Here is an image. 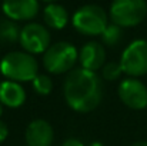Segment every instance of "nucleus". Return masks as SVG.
I'll return each instance as SVG.
<instances>
[{"label":"nucleus","mask_w":147,"mask_h":146,"mask_svg":"<svg viewBox=\"0 0 147 146\" xmlns=\"http://www.w3.org/2000/svg\"><path fill=\"white\" fill-rule=\"evenodd\" d=\"M63 95L73 110L80 113L92 112L103 99V79L96 72L76 67L64 79Z\"/></svg>","instance_id":"1"},{"label":"nucleus","mask_w":147,"mask_h":146,"mask_svg":"<svg viewBox=\"0 0 147 146\" xmlns=\"http://www.w3.org/2000/svg\"><path fill=\"white\" fill-rule=\"evenodd\" d=\"M0 73L13 82H32L39 75V65L27 52H10L0 60Z\"/></svg>","instance_id":"2"},{"label":"nucleus","mask_w":147,"mask_h":146,"mask_svg":"<svg viewBox=\"0 0 147 146\" xmlns=\"http://www.w3.org/2000/svg\"><path fill=\"white\" fill-rule=\"evenodd\" d=\"M79 62V50L69 42H57L50 45L43 53V66L51 75L69 73Z\"/></svg>","instance_id":"3"},{"label":"nucleus","mask_w":147,"mask_h":146,"mask_svg":"<svg viewBox=\"0 0 147 146\" xmlns=\"http://www.w3.org/2000/svg\"><path fill=\"white\" fill-rule=\"evenodd\" d=\"M71 24L84 36H101L109 26V17L103 7L97 4H84L74 12Z\"/></svg>","instance_id":"4"},{"label":"nucleus","mask_w":147,"mask_h":146,"mask_svg":"<svg viewBox=\"0 0 147 146\" xmlns=\"http://www.w3.org/2000/svg\"><path fill=\"white\" fill-rule=\"evenodd\" d=\"M146 14V0H113L110 6V20L121 29L140 24Z\"/></svg>","instance_id":"5"},{"label":"nucleus","mask_w":147,"mask_h":146,"mask_svg":"<svg viewBox=\"0 0 147 146\" xmlns=\"http://www.w3.org/2000/svg\"><path fill=\"white\" fill-rule=\"evenodd\" d=\"M120 66L127 77H140L147 75V40H133L124 49L120 57Z\"/></svg>","instance_id":"6"},{"label":"nucleus","mask_w":147,"mask_h":146,"mask_svg":"<svg viewBox=\"0 0 147 146\" xmlns=\"http://www.w3.org/2000/svg\"><path fill=\"white\" fill-rule=\"evenodd\" d=\"M20 46L30 54H43L50 48V33L40 23H27L20 30Z\"/></svg>","instance_id":"7"},{"label":"nucleus","mask_w":147,"mask_h":146,"mask_svg":"<svg viewBox=\"0 0 147 146\" xmlns=\"http://www.w3.org/2000/svg\"><path fill=\"white\" fill-rule=\"evenodd\" d=\"M119 97L130 109L142 110L147 107V88L137 77H126L120 82Z\"/></svg>","instance_id":"8"},{"label":"nucleus","mask_w":147,"mask_h":146,"mask_svg":"<svg viewBox=\"0 0 147 146\" xmlns=\"http://www.w3.org/2000/svg\"><path fill=\"white\" fill-rule=\"evenodd\" d=\"M1 10L9 20H32L39 13V0H3Z\"/></svg>","instance_id":"9"},{"label":"nucleus","mask_w":147,"mask_h":146,"mask_svg":"<svg viewBox=\"0 0 147 146\" xmlns=\"http://www.w3.org/2000/svg\"><path fill=\"white\" fill-rule=\"evenodd\" d=\"M24 139L27 146H51L54 141V130L47 120L34 119L27 125Z\"/></svg>","instance_id":"10"},{"label":"nucleus","mask_w":147,"mask_h":146,"mask_svg":"<svg viewBox=\"0 0 147 146\" xmlns=\"http://www.w3.org/2000/svg\"><path fill=\"white\" fill-rule=\"evenodd\" d=\"M79 63L80 67L96 72L106 65V49L98 42H87L79 50Z\"/></svg>","instance_id":"11"},{"label":"nucleus","mask_w":147,"mask_h":146,"mask_svg":"<svg viewBox=\"0 0 147 146\" xmlns=\"http://www.w3.org/2000/svg\"><path fill=\"white\" fill-rule=\"evenodd\" d=\"M0 102L3 106L16 109L26 102V92L19 82L3 80L0 82Z\"/></svg>","instance_id":"12"},{"label":"nucleus","mask_w":147,"mask_h":146,"mask_svg":"<svg viewBox=\"0 0 147 146\" xmlns=\"http://www.w3.org/2000/svg\"><path fill=\"white\" fill-rule=\"evenodd\" d=\"M43 19H45V23L49 26L50 29L61 30V29H64V27L67 26V23H69V13H67V10H66L61 4L49 3V4L45 7Z\"/></svg>","instance_id":"13"},{"label":"nucleus","mask_w":147,"mask_h":146,"mask_svg":"<svg viewBox=\"0 0 147 146\" xmlns=\"http://www.w3.org/2000/svg\"><path fill=\"white\" fill-rule=\"evenodd\" d=\"M20 27L13 20H3L0 22V40L7 43L19 42L20 39Z\"/></svg>","instance_id":"14"},{"label":"nucleus","mask_w":147,"mask_h":146,"mask_svg":"<svg viewBox=\"0 0 147 146\" xmlns=\"http://www.w3.org/2000/svg\"><path fill=\"white\" fill-rule=\"evenodd\" d=\"M121 37H123V30H121L120 26H117L114 23L109 24L106 27V30L101 33V42L106 46H110V48L119 45L120 40H121Z\"/></svg>","instance_id":"15"},{"label":"nucleus","mask_w":147,"mask_h":146,"mask_svg":"<svg viewBox=\"0 0 147 146\" xmlns=\"http://www.w3.org/2000/svg\"><path fill=\"white\" fill-rule=\"evenodd\" d=\"M100 72H101L100 77L107 80V82H114V80L120 79L121 75H124L123 69L120 66V62H117V63L116 62H109L100 69Z\"/></svg>","instance_id":"16"},{"label":"nucleus","mask_w":147,"mask_h":146,"mask_svg":"<svg viewBox=\"0 0 147 146\" xmlns=\"http://www.w3.org/2000/svg\"><path fill=\"white\" fill-rule=\"evenodd\" d=\"M32 85H33L34 92L42 95V96H47L53 90V80L50 79L47 75H37L32 80Z\"/></svg>","instance_id":"17"},{"label":"nucleus","mask_w":147,"mask_h":146,"mask_svg":"<svg viewBox=\"0 0 147 146\" xmlns=\"http://www.w3.org/2000/svg\"><path fill=\"white\" fill-rule=\"evenodd\" d=\"M7 136H9V128L4 122L0 120V143H3Z\"/></svg>","instance_id":"18"},{"label":"nucleus","mask_w":147,"mask_h":146,"mask_svg":"<svg viewBox=\"0 0 147 146\" xmlns=\"http://www.w3.org/2000/svg\"><path fill=\"white\" fill-rule=\"evenodd\" d=\"M61 146H84V143L77 138H69L61 143Z\"/></svg>","instance_id":"19"},{"label":"nucleus","mask_w":147,"mask_h":146,"mask_svg":"<svg viewBox=\"0 0 147 146\" xmlns=\"http://www.w3.org/2000/svg\"><path fill=\"white\" fill-rule=\"evenodd\" d=\"M131 146H147V142H144V141H140V142H136V143H133Z\"/></svg>","instance_id":"20"},{"label":"nucleus","mask_w":147,"mask_h":146,"mask_svg":"<svg viewBox=\"0 0 147 146\" xmlns=\"http://www.w3.org/2000/svg\"><path fill=\"white\" fill-rule=\"evenodd\" d=\"M89 146H104L103 143H100V142H92Z\"/></svg>","instance_id":"21"},{"label":"nucleus","mask_w":147,"mask_h":146,"mask_svg":"<svg viewBox=\"0 0 147 146\" xmlns=\"http://www.w3.org/2000/svg\"><path fill=\"white\" fill-rule=\"evenodd\" d=\"M1 113H3V105H1V102H0V116H1Z\"/></svg>","instance_id":"22"},{"label":"nucleus","mask_w":147,"mask_h":146,"mask_svg":"<svg viewBox=\"0 0 147 146\" xmlns=\"http://www.w3.org/2000/svg\"><path fill=\"white\" fill-rule=\"evenodd\" d=\"M43 1H47V3H54L56 0H43Z\"/></svg>","instance_id":"23"}]
</instances>
